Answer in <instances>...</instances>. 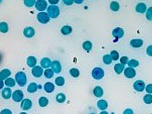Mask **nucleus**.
I'll list each match as a JSON object with an SVG mask.
<instances>
[{"instance_id": "10", "label": "nucleus", "mask_w": 152, "mask_h": 114, "mask_svg": "<svg viewBox=\"0 0 152 114\" xmlns=\"http://www.w3.org/2000/svg\"><path fill=\"white\" fill-rule=\"evenodd\" d=\"M21 106L22 110H24V111L30 110L32 106V102L30 99H23L21 101Z\"/></svg>"}, {"instance_id": "45", "label": "nucleus", "mask_w": 152, "mask_h": 114, "mask_svg": "<svg viewBox=\"0 0 152 114\" xmlns=\"http://www.w3.org/2000/svg\"><path fill=\"white\" fill-rule=\"evenodd\" d=\"M0 113L1 114H5V113L11 114L12 113V112H11L10 110H9V109H4V110H2Z\"/></svg>"}, {"instance_id": "39", "label": "nucleus", "mask_w": 152, "mask_h": 114, "mask_svg": "<svg viewBox=\"0 0 152 114\" xmlns=\"http://www.w3.org/2000/svg\"><path fill=\"white\" fill-rule=\"evenodd\" d=\"M111 57L112 58V60H118V58H119V54H118V53L117 52V51H115V50H113V51H112L111 52Z\"/></svg>"}, {"instance_id": "17", "label": "nucleus", "mask_w": 152, "mask_h": 114, "mask_svg": "<svg viewBox=\"0 0 152 114\" xmlns=\"http://www.w3.org/2000/svg\"><path fill=\"white\" fill-rule=\"evenodd\" d=\"M11 96H12V91L10 90V87L5 88V89H3V91H2V96L4 99H6V100L10 99L11 97Z\"/></svg>"}, {"instance_id": "23", "label": "nucleus", "mask_w": 152, "mask_h": 114, "mask_svg": "<svg viewBox=\"0 0 152 114\" xmlns=\"http://www.w3.org/2000/svg\"><path fill=\"white\" fill-rule=\"evenodd\" d=\"M37 90H38V85L36 83H34V82L31 83L27 87V91L30 93H35V92H36Z\"/></svg>"}, {"instance_id": "41", "label": "nucleus", "mask_w": 152, "mask_h": 114, "mask_svg": "<svg viewBox=\"0 0 152 114\" xmlns=\"http://www.w3.org/2000/svg\"><path fill=\"white\" fill-rule=\"evenodd\" d=\"M128 62H129V57H127V56H123V57L120 58V63H122V64H127L128 63Z\"/></svg>"}, {"instance_id": "26", "label": "nucleus", "mask_w": 152, "mask_h": 114, "mask_svg": "<svg viewBox=\"0 0 152 114\" xmlns=\"http://www.w3.org/2000/svg\"><path fill=\"white\" fill-rule=\"evenodd\" d=\"M110 9L114 12H117L120 9V5L119 3L116 1H112L110 4Z\"/></svg>"}, {"instance_id": "4", "label": "nucleus", "mask_w": 152, "mask_h": 114, "mask_svg": "<svg viewBox=\"0 0 152 114\" xmlns=\"http://www.w3.org/2000/svg\"><path fill=\"white\" fill-rule=\"evenodd\" d=\"M91 74H92V77H93L95 80H101V79L104 77V70L101 68H99V67L95 68L92 70Z\"/></svg>"}, {"instance_id": "33", "label": "nucleus", "mask_w": 152, "mask_h": 114, "mask_svg": "<svg viewBox=\"0 0 152 114\" xmlns=\"http://www.w3.org/2000/svg\"><path fill=\"white\" fill-rule=\"evenodd\" d=\"M102 60H103V63L107 65L111 64L112 62V58L111 57V55H109V54H105L102 57Z\"/></svg>"}, {"instance_id": "9", "label": "nucleus", "mask_w": 152, "mask_h": 114, "mask_svg": "<svg viewBox=\"0 0 152 114\" xmlns=\"http://www.w3.org/2000/svg\"><path fill=\"white\" fill-rule=\"evenodd\" d=\"M123 71H124L125 77H127L128 79H132V78L135 77V75H136V71L132 67H128L127 68H124Z\"/></svg>"}, {"instance_id": "12", "label": "nucleus", "mask_w": 152, "mask_h": 114, "mask_svg": "<svg viewBox=\"0 0 152 114\" xmlns=\"http://www.w3.org/2000/svg\"><path fill=\"white\" fill-rule=\"evenodd\" d=\"M51 67L53 71L56 73V74H59L62 70V66H61V63H59V61H53L52 62V64H51Z\"/></svg>"}, {"instance_id": "7", "label": "nucleus", "mask_w": 152, "mask_h": 114, "mask_svg": "<svg viewBox=\"0 0 152 114\" xmlns=\"http://www.w3.org/2000/svg\"><path fill=\"white\" fill-rule=\"evenodd\" d=\"M134 89L138 92H142L145 89V84L143 80H137L134 83Z\"/></svg>"}, {"instance_id": "6", "label": "nucleus", "mask_w": 152, "mask_h": 114, "mask_svg": "<svg viewBox=\"0 0 152 114\" xmlns=\"http://www.w3.org/2000/svg\"><path fill=\"white\" fill-rule=\"evenodd\" d=\"M35 6H36V9L40 12L44 11L46 9H47V3L46 0H37V1H36Z\"/></svg>"}, {"instance_id": "48", "label": "nucleus", "mask_w": 152, "mask_h": 114, "mask_svg": "<svg viewBox=\"0 0 152 114\" xmlns=\"http://www.w3.org/2000/svg\"><path fill=\"white\" fill-rule=\"evenodd\" d=\"M3 86H4V82L3 81L2 79H0V90H1V89H3Z\"/></svg>"}, {"instance_id": "32", "label": "nucleus", "mask_w": 152, "mask_h": 114, "mask_svg": "<svg viewBox=\"0 0 152 114\" xmlns=\"http://www.w3.org/2000/svg\"><path fill=\"white\" fill-rule=\"evenodd\" d=\"M129 65V67H132V68H137L140 65V62L136 59H131L127 63Z\"/></svg>"}, {"instance_id": "38", "label": "nucleus", "mask_w": 152, "mask_h": 114, "mask_svg": "<svg viewBox=\"0 0 152 114\" xmlns=\"http://www.w3.org/2000/svg\"><path fill=\"white\" fill-rule=\"evenodd\" d=\"M146 19L150 21H152V7H150L146 10Z\"/></svg>"}, {"instance_id": "14", "label": "nucleus", "mask_w": 152, "mask_h": 114, "mask_svg": "<svg viewBox=\"0 0 152 114\" xmlns=\"http://www.w3.org/2000/svg\"><path fill=\"white\" fill-rule=\"evenodd\" d=\"M144 42L142 39H133L130 41L131 46L134 47V48H139L143 45Z\"/></svg>"}, {"instance_id": "1", "label": "nucleus", "mask_w": 152, "mask_h": 114, "mask_svg": "<svg viewBox=\"0 0 152 114\" xmlns=\"http://www.w3.org/2000/svg\"><path fill=\"white\" fill-rule=\"evenodd\" d=\"M47 14L50 16V18L56 19L60 14V9H59V7L58 5L51 4L50 6L47 7Z\"/></svg>"}, {"instance_id": "25", "label": "nucleus", "mask_w": 152, "mask_h": 114, "mask_svg": "<svg viewBox=\"0 0 152 114\" xmlns=\"http://www.w3.org/2000/svg\"><path fill=\"white\" fill-rule=\"evenodd\" d=\"M93 94L97 97H101L103 96V89L100 86H97L93 90Z\"/></svg>"}, {"instance_id": "30", "label": "nucleus", "mask_w": 152, "mask_h": 114, "mask_svg": "<svg viewBox=\"0 0 152 114\" xmlns=\"http://www.w3.org/2000/svg\"><path fill=\"white\" fill-rule=\"evenodd\" d=\"M83 48L86 51V52H90V51H91V49H92V43H91V42H90V41H86L84 43H83Z\"/></svg>"}, {"instance_id": "35", "label": "nucleus", "mask_w": 152, "mask_h": 114, "mask_svg": "<svg viewBox=\"0 0 152 114\" xmlns=\"http://www.w3.org/2000/svg\"><path fill=\"white\" fill-rule=\"evenodd\" d=\"M65 83V80L64 77H61V76H58L55 79V84L58 86H63Z\"/></svg>"}, {"instance_id": "28", "label": "nucleus", "mask_w": 152, "mask_h": 114, "mask_svg": "<svg viewBox=\"0 0 152 114\" xmlns=\"http://www.w3.org/2000/svg\"><path fill=\"white\" fill-rule=\"evenodd\" d=\"M56 101L58 103H64L66 101V96L64 93H59L56 96Z\"/></svg>"}, {"instance_id": "27", "label": "nucleus", "mask_w": 152, "mask_h": 114, "mask_svg": "<svg viewBox=\"0 0 152 114\" xmlns=\"http://www.w3.org/2000/svg\"><path fill=\"white\" fill-rule=\"evenodd\" d=\"M9 31V25L6 22L0 23V32L2 33H7Z\"/></svg>"}, {"instance_id": "46", "label": "nucleus", "mask_w": 152, "mask_h": 114, "mask_svg": "<svg viewBox=\"0 0 152 114\" xmlns=\"http://www.w3.org/2000/svg\"><path fill=\"white\" fill-rule=\"evenodd\" d=\"M48 2H49V3H51L53 5H56L59 2V0H48Z\"/></svg>"}, {"instance_id": "29", "label": "nucleus", "mask_w": 152, "mask_h": 114, "mask_svg": "<svg viewBox=\"0 0 152 114\" xmlns=\"http://www.w3.org/2000/svg\"><path fill=\"white\" fill-rule=\"evenodd\" d=\"M48 103H49V101H48V99L47 98V97H40L39 98V105H40V106L41 107H45V106H47V105H48Z\"/></svg>"}, {"instance_id": "44", "label": "nucleus", "mask_w": 152, "mask_h": 114, "mask_svg": "<svg viewBox=\"0 0 152 114\" xmlns=\"http://www.w3.org/2000/svg\"><path fill=\"white\" fill-rule=\"evenodd\" d=\"M145 90H146L147 93L152 94V84H149L148 85H146L145 86Z\"/></svg>"}, {"instance_id": "40", "label": "nucleus", "mask_w": 152, "mask_h": 114, "mask_svg": "<svg viewBox=\"0 0 152 114\" xmlns=\"http://www.w3.org/2000/svg\"><path fill=\"white\" fill-rule=\"evenodd\" d=\"M36 0H24V3L26 7H32Z\"/></svg>"}, {"instance_id": "11", "label": "nucleus", "mask_w": 152, "mask_h": 114, "mask_svg": "<svg viewBox=\"0 0 152 114\" xmlns=\"http://www.w3.org/2000/svg\"><path fill=\"white\" fill-rule=\"evenodd\" d=\"M35 30L33 29L32 27H30V26H28V27H25V29H24V31H23V34L26 37V38H31L34 36V35H35Z\"/></svg>"}, {"instance_id": "36", "label": "nucleus", "mask_w": 152, "mask_h": 114, "mask_svg": "<svg viewBox=\"0 0 152 114\" xmlns=\"http://www.w3.org/2000/svg\"><path fill=\"white\" fill-rule=\"evenodd\" d=\"M143 101L145 104H151L152 103V95L148 93L147 95H145L143 98Z\"/></svg>"}, {"instance_id": "13", "label": "nucleus", "mask_w": 152, "mask_h": 114, "mask_svg": "<svg viewBox=\"0 0 152 114\" xmlns=\"http://www.w3.org/2000/svg\"><path fill=\"white\" fill-rule=\"evenodd\" d=\"M123 35H124V31H123V30L122 28H120V27H117V28H115V29L112 31V35H113V37H115V38H118V39L122 38V37L123 36Z\"/></svg>"}, {"instance_id": "21", "label": "nucleus", "mask_w": 152, "mask_h": 114, "mask_svg": "<svg viewBox=\"0 0 152 114\" xmlns=\"http://www.w3.org/2000/svg\"><path fill=\"white\" fill-rule=\"evenodd\" d=\"M97 106L100 110L103 111V110H106L107 108L108 104H107V102L105 101V100H100V101H98Z\"/></svg>"}, {"instance_id": "3", "label": "nucleus", "mask_w": 152, "mask_h": 114, "mask_svg": "<svg viewBox=\"0 0 152 114\" xmlns=\"http://www.w3.org/2000/svg\"><path fill=\"white\" fill-rule=\"evenodd\" d=\"M36 18H37V20L41 23V24H47V23L50 21V19H51L50 16L48 15V14L43 11L40 12L37 14Z\"/></svg>"}, {"instance_id": "5", "label": "nucleus", "mask_w": 152, "mask_h": 114, "mask_svg": "<svg viewBox=\"0 0 152 114\" xmlns=\"http://www.w3.org/2000/svg\"><path fill=\"white\" fill-rule=\"evenodd\" d=\"M12 98H13L14 102H21L22 100L24 99L23 91H20V90L14 91V93L12 94Z\"/></svg>"}, {"instance_id": "31", "label": "nucleus", "mask_w": 152, "mask_h": 114, "mask_svg": "<svg viewBox=\"0 0 152 114\" xmlns=\"http://www.w3.org/2000/svg\"><path fill=\"white\" fill-rule=\"evenodd\" d=\"M44 75L46 78L47 79H51L53 78V74H54V72L53 71V69H50V68H46V70L43 72Z\"/></svg>"}, {"instance_id": "15", "label": "nucleus", "mask_w": 152, "mask_h": 114, "mask_svg": "<svg viewBox=\"0 0 152 114\" xmlns=\"http://www.w3.org/2000/svg\"><path fill=\"white\" fill-rule=\"evenodd\" d=\"M136 11L140 14H143V13H145L146 10H147V7H146V4L144 3H139L137 5H136V8H135Z\"/></svg>"}, {"instance_id": "50", "label": "nucleus", "mask_w": 152, "mask_h": 114, "mask_svg": "<svg viewBox=\"0 0 152 114\" xmlns=\"http://www.w3.org/2000/svg\"><path fill=\"white\" fill-rule=\"evenodd\" d=\"M1 2H2V0H0V3H1Z\"/></svg>"}, {"instance_id": "24", "label": "nucleus", "mask_w": 152, "mask_h": 114, "mask_svg": "<svg viewBox=\"0 0 152 114\" xmlns=\"http://www.w3.org/2000/svg\"><path fill=\"white\" fill-rule=\"evenodd\" d=\"M124 68H125L124 64H122V63H120L115 64V66H114V71H115V73H116L117 74H122V72H123Z\"/></svg>"}, {"instance_id": "8", "label": "nucleus", "mask_w": 152, "mask_h": 114, "mask_svg": "<svg viewBox=\"0 0 152 114\" xmlns=\"http://www.w3.org/2000/svg\"><path fill=\"white\" fill-rule=\"evenodd\" d=\"M43 69L42 66H34L31 70V74L34 77H36V78H39L43 74Z\"/></svg>"}, {"instance_id": "42", "label": "nucleus", "mask_w": 152, "mask_h": 114, "mask_svg": "<svg viewBox=\"0 0 152 114\" xmlns=\"http://www.w3.org/2000/svg\"><path fill=\"white\" fill-rule=\"evenodd\" d=\"M146 53H147L148 56L152 57V45L149 46L147 47V49H146Z\"/></svg>"}, {"instance_id": "34", "label": "nucleus", "mask_w": 152, "mask_h": 114, "mask_svg": "<svg viewBox=\"0 0 152 114\" xmlns=\"http://www.w3.org/2000/svg\"><path fill=\"white\" fill-rule=\"evenodd\" d=\"M4 84L8 86V87H14L15 86V80H14L13 78H7L5 80Z\"/></svg>"}, {"instance_id": "43", "label": "nucleus", "mask_w": 152, "mask_h": 114, "mask_svg": "<svg viewBox=\"0 0 152 114\" xmlns=\"http://www.w3.org/2000/svg\"><path fill=\"white\" fill-rule=\"evenodd\" d=\"M62 1L67 6H70L74 3V0H62Z\"/></svg>"}, {"instance_id": "22", "label": "nucleus", "mask_w": 152, "mask_h": 114, "mask_svg": "<svg viewBox=\"0 0 152 114\" xmlns=\"http://www.w3.org/2000/svg\"><path fill=\"white\" fill-rule=\"evenodd\" d=\"M72 31H73V29L69 25H64L61 28V33L63 35H65L71 34Z\"/></svg>"}, {"instance_id": "20", "label": "nucleus", "mask_w": 152, "mask_h": 114, "mask_svg": "<svg viewBox=\"0 0 152 114\" xmlns=\"http://www.w3.org/2000/svg\"><path fill=\"white\" fill-rule=\"evenodd\" d=\"M26 63L29 67L33 68L34 66H36V58L34 56H30V57H27V60H26Z\"/></svg>"}, {"instance_id": "47", "label": "nucleus", "mask_w": 152, "mask_h": 114, "mask_svg": "<svg viewBox=\"0 0 152 114\" xmlns=\"http://www.w3.org/2000/svg\"><path fill=\"white\" fill-rule=\"evenodd\" d=\"M123 113L124 114H128V113L133 114L134 113V111H133L132 109H127V110H125V111L123 112Z\"/></svg>"}, {"instance_id": "18", "label": "nucleus", "mask_w": 152, "mask_h": 114, "mask_svg": "<svg viewBox=\"0 0 152 114\" xmlns=\"http://www.w3.org/2000/svg\"><path fill=\"white\" fill-rule=\"evenodd\" d=\"M52 64V62L50 58L48 57H43L41 61V66L44 68H48Z\"/></svg>"}, {"instance_id": "37", "label": "nucleus", "mask_w": 152, "mask_h": 114, "mask_svg": "<svg viewBox=\"0 0 152 114\" xmlns=\"http://www.w3.org/2000/svg\"><path fill=\"white\" fill-rule=\"evenodd\" d=\"M69 74H70V75H71L72 77H74V78H77V77L79 76V69H77V68H71V69L69 70Z\"/></svg>"}, {"instance_id": "19", "label": "nucleus", "mask_w": 152, "mask_h": 114, "mask_svg": "<svg viewBox=\"0 0 152 114\" xmlns=\"http://www.w3.org/2000/svg\"><path fill=\"white\" fill-rule=\"evenodd\" d=\"M11 72L10 69H7V68H4L3 69L1 72H0V79L2 80H6L7 78H9L10 76Z\"/></svg>"}, {"instance_id": "49", "label": "nucleus", "mask_w": 152, "mask_h": 114, "mask_svg": "<svg viewBox=\"0 0 152 114\" xmlns=\"http://www.w3.org/2000/svg\"><path fill=\"white\" fill-rule=\"evenodd\" d=\"M74 2L75 3H77V4H81L84 2V0H74Z\"/></svg>"}, {"instance_id": "16", "label": "nucleus", "mask_w": 152, "mask_h": 114, "mask_svg": "<svg viewBox=\"0 0 152 114\" xmlns=\"http://www.w3.org/2000/svg\"><path fill=\"white\" fill-rule=\"evenodd\" d=\"M55 86L52 82H47L44 85V90L47 93H52L54 91Z\"/></svg>"}, {"instance_id": "2", "label": "nucleus", "mask_w": 152, "mask_h": 114, "mask_svg": "<svg viewBox=\"0 0 152 114\" xmlns=\"http://www.w3.org/2000/svg\"><path fill=\"white\" fill-rule=\"evenodd\" d=\"M15 81L17 82V84L20 85V86H25L27 83V77H26V74L24 73V72H18L16 74H15Z\"/></svg>"}]
</instances>
